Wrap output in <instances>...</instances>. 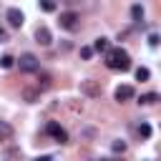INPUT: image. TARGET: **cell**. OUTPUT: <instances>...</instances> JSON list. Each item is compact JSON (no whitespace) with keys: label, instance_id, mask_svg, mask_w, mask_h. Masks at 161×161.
<instances>
[{"label":"cell","instance_id":"7402d4cb","mask_svg":"<svg viewBox=\"0 0 161 161\" xmlns=\"http://www.w3.org/2000/svg\"><path fill=\"white\" fill-rule=\"evenodd\" d=\"M5 40H8V33H5L3 28H0V43H5Z\"/></svg>","mask_w":161,"mask_h":161},{"label":"cell","instance_id":"30bf717a","mask_svg":"<svg viewBox=\"0 0 161 161\" xmlns=\"http://www.w3.org/2000/svg\"><path fill=\"white\" fill-rule=\"evenodd\" d=\"M0 138H13V126L0 121Z\"/></svg>","mask_w":161,"mask_h":161},{"label":"cell","instance_id":"3957f363","mask_svg":"<svg viewBox=\"0 0 161 161\" xmlns=\"http://www.w3.org/2000/svg\"><path fill=\"white\" fill-rule=\"evenodd\" d=\"M58 25H60L63 30H75V25H78V13H73V10H65V13H60V18H58Z\"/></svg>","mask_w":161,"mask_h":161},{"label":"cell","instance_id":"5b68a950","mask_svg":"<svg viewBox=\"0 0 161 161\" xmlns=\"http://www.w3.org/2000/svg\"><path fill=\"white\" fill-rule=\"evenodd\" d=\"M5 18H8L10 28H20V25L25 23V15H23V10H18V8H10V10L5 13Z\"/></svg>","mask_w":161,"mask_h":161},{"label":"cell","instance_id":"8992f818","mask_svg":"<svg viewBox=\"0 0 161 161\" xmlns=\"http://www.w3.org/2000/svg\"><path fill=\"white\" fill-rule=\"evenodd\" d=\"M80 91H83L86 96H91V98L101 96V88H98V83H96V80H83V83H80Z\"/></svg>","mask_w":161,"mask_h":161},{"label":"cell","instance_id":"8fae6325","mask_svg":"<svg viewBox=\"0 0 161 161\" xmlns=\"http://www.w3.org/2000/svg\"><path fill=\"white\" fill-rule=\"evenodd\" d=\"M143 15H146V13H143V8H141V5H133V8H131V18H133L136 23H141V20H143Z\"/></svg>","mask_w":161,"mask_h":161},{"label":"cell","instance_id":"e0dca14e","mask_svg":"<svg viewBox=\"0 0 161 161\" xmlns=\"http://www.w3.org/2000/svg\"><path fill=\"white\" fill-rule=\"evenodd\" d=\"M138 133H141L143 138H148V136H151V126H148V123H138Z\"/></svg>","mask_w":161,"mask_h":161},{"label":"cell","instance_id":"ba28073f","mask_svg":"<svg viewBox=\"0 0 161 161\" xmlns=\"http://www.w3.org/2000/svg\"><path fill=\"white\" fill-rule=\"evenodd\" d=\"M131 98H133V88H131V86H118V88H116V101H118V103L131 101Z\"/></svg>","mask_w":161,"mask_h":161},{"label":"cell","instance_id":"ffe728a7","mask_svg":"<svg viewBox=\"0 0 161 161\" xmlns=\"http://www.w3.org/2000/svg\"><path fill=\"white\" fill-rule=\"evenodd\" d=\"M111 148H113L116 153H118V151L123 153V151H126V143H123V141H113V146H111Z\"/></svg>","mask_w":161,"mask_h":161},{"label":"cell","instance_id":"277c9868","mask_svg":"<svg viewBox=\"0 0 161 161\" xmlns=\"http://www.w3.org/2000/svg\"><path fill=\"white\" fill-rule=\"evenodd\" d=\"M45 131H48V133H50L58 143H68V133H65V128H60L55 121H50V123L45 126Z\"/></svg>","mask_w":161,"mask_h":161},{"label":"cell","instance_id":"2e32d148","mask_svg":"<svg viewBox=\"0 0 161 161\" xmlns=\"http://www.w3.org/2000/svg\"><path fill=\"white\" fill-rule=\"evenodd\" d=\"M13 63H15L13 55H3V58H0V65H3V68H13Z\"/></svg>","mask_w":161,"mask_h":161},{"label":"cell","instance_id":"9a60e30c","mask_svg":"<svg viewBox=\"0 0 161 161\" xmlns=\"http://www.w3.org/2000/svg\"><path fill=\"white\" fill-rule=\"evenodd\" d=\"M40 10H43V13H53V10H55V3H53V0H40Z\"/></svg>","mask_w":161,"mask_h":161},{"label":"cell","instance_id":"5bb4252c","mask_svg":"<svg viewBox=\"0 0 161 161\" xmlns=\"http://www.w3.org/2000/svg\"><path fill=\"white\" fill-rule=\"evenodd\" d=\"M148 78H151L148 68H136V80H148Z\"/></svg>","mask_w":161,"mask_h":161},{"label":"cell","instance_id":"d6986e66","mask_svg":"<svg viewBox=\"0 0 161 161\" xmlns=\"http://www.w3.org/2000/svg\"><path fill=\"white\" fill-rule=\"evenodd\" d=\"M38 86H40V88H48V86H50V75H48V73H43V75H40V83H38Z\"/></svg>","mask_w":161,"mask_h":161},{"label":"cell","instance_id":"4fadbf2b","mask_svg":"<svg viewBox=\"0 0 161 161\" xmlns=\"http://www.w3.org/2000/svg\"><path fill=\"white\" fill-rule=\"evenodd\" d=\"M156 101H158V93H146V96H141V101H138V103L151 106V103H156Z\"/></svg>","mask_w":161,"mask_h":161},{"label":"cell","instance_id":"ac0fdd59","mask_svg":"<svg viewBox=\"0 0 161 161\" xmlns=\"http://www.w3.org/2000/svg\"><path fill=\"white\" fill-rule=\"evenodd\" d=\"M91 55H93V48H88V45L80 48V58H83V60H91Z\"/></svg>","mask_w":161,"mask_h":161},{"label":"cell","instance_id":"6da1fadb","mask_svg":"<svg viewBox=\"0 0 161 161\" xmlns=\"http://www.w3.org/2000/svg\"><path fill=\"white\" fill-rule=\"evenodd\" d=\"M106 65L111 70H128L131 68V55L123 48H108L106 50Z\"/></svg>","mask_w":161,"mask_h":161},{"label":"cell","instance_id":"7a4b0ae2","mask_svg":"<svg viewBox=\"0 0 161 161\" xmlns=\"http://www.w3.org/2000/svg\"><path fill=\"white\" fill-rule=\"evenodd\" d=\"M18 65H20L23 73H35V70L40 68V63H38V58H35L33 53H23L20 60H18Z\"/></svg>","mask_w":161,"mask_h":161},{"label":"cell","instance_id":"44dd1931","mask_svg":"<svg viewBox=\"0 0 161 161\" xmlns=\"http://www.w3.org/2000/svg\"><path fill=\"white\" fill-rule=\"evenodd\" d=\"M148 45H151V48H156V45H158V35H156V33H151V35H148Z\"/></svg>","mask_w":161,"mask_h":161},{"label":"cell","instance_id":"7c38bea8","mask_svg":"<svg viewBox=\"0 0 161 161\" xmlns=\"http://www.w3.org/2000/svg\"><path fill=\"white\" fill-rule=\"evenodd\" d=\"M23 98H25L28 103H35V101H38V91H33V88H25V91H23Z\"/></svg>","mask_w":161,"mask_h":161},{"label":"cell","instance_id":"9c48e42d","mask_svg":"<svg viewBox=\"0 0 161 161\" xmlns=\"http://www.w3.org/2000/svg\"><path fill=\"white\" fill-rule=\"evenodd\" d=\"M93 50H96V53H106V50H108V38H103V35L96 38V40H93Z\"/></svg>","mask_w":161,"mask_h":161},{"label":"cell","instance_id":"52a82bcc","mask_svg":"<svg viewBox=\"0 0 161 161\" xmlns=\"http://www.w3.org/2000/svg\"><path fill=\"white\" fill-rule=\"evenodd\" d=\"M35 40H38L40 45H50V40H53V35H50V30H48L45 25H40V28L35 30Z\"/></svg>","mask_w":161,"mask_h":161}]
</instances>
